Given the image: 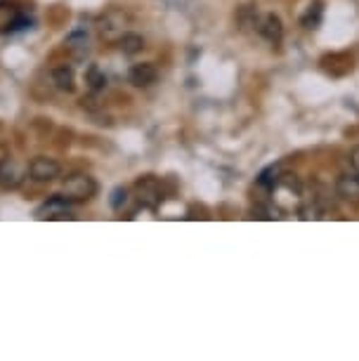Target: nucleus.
I'll return each instance as SVG.
<instances>
[{
    "label": "nucleus",
    "mask_w": 359,
    "mask_h": 361,
    "mask_svg": "<svg viewBox=\"0 0 359 361\" xmlns=\"http://www.w3.org/2000/svg\"><path fill=\"white\" fill-rule=\"evenodd\" d=\"M157 78H159L157 66L149 64V62L135 64V66H130V71H128V80H130L135 87H149V85L157 83Z\"/></svg>",
    "instance_id": "obj_9"
},
{
    "label": "nucleus",
    "mask_w": 359,
    "mask_h": 361,
    "mask_svg": "<svg viewBox=\"0 0 359 361\" xmlns=\"http://www.w3.org/2000/svg\"><path fill=\"white\" fill-rule=\"evenodd\" d=\"M130 22H133V19H130V15H128L126 10L111 8L97 19V24H95V26H97V33H99L102 40H107V43H118V38L128 31Z\"/></svg>",
    "instance_id": "obj_2"
},
{
    "label": "nucleus",
    "mask_w": 359,
    "mask_h": 361,
    "mask_svg": "<svg viewBox=\"0 0 359 361\" xmlns=\"http://www.w3.org/2000/svg\"><path fill=\"white\" fill-rule=\"evenodd\" d=\"M239 26L243 31H248V29H258L260 26V17H258V12H255L253 8H241L239 12Z\"/></svg>",
    "instance_id": "obj_16"
},
{
    "label": "nucleus",
    "mask_w": 359,
    "mask_h": 361,
    "mask_svg": "<svg viewBox=\"0 0 359 361\" xmlns=\"http://www.w3.org/2000/svg\"><path fill=\"white\" fill-rule=\"evenodd\" d=\"M322 17H324V8L322 3H310L308 10H305V15L300 17V24L305 26V29H320L322 24Z\"/></svg>",
    "instance_id": "obj_14"
},
{
    "label": "nucleus",
    "mask_w": 359,
    "mask_h": 361,
    "mask_svg": "<svg viewBox=\"0 0 359 361\" xmlns=\"http://www.w3.org/2000/svg\"><path fill=\"white\" fill-rule=\"evenodd\" d=\"M19 17H22V12H19V8H15V3L0 0V31H15Z\"/></svg>",
    "instance_id": "obj_12"
},
{
    "label": "nucleus",
    "mask_w": 359,
    "mask_h": 361,
    "mask_svg": "<svg viewBox=\"0 0 359 361\" xmlns=\"http://www.w3.org/2000/svg\"><path fill=\"white\" fill-rule=\"evenodd\" d=\"M36 217L38 220H64V217H71V201L64 194L50 196L45 203L38 206Z\"/></svg>",
    "instance_id": "obj_5"
},
{
    "label": "nucleus",
    "mask_w": 359,
    "mask_h": 361,
    "mask_svg": "<svg viewBox=\"0 0 359 361\" xmlns=\"http://www.w3.org/2000/svg\"><path fill=\"white\" fill-rule=\"evenodd\" d=\"M128 199H130V196H128V189L126 187L114 189V194H111V208L114 210H121L128 203Z\"/></svg>",
    "instance_id": "obj_17"
},
{
    "label": "nucleus",
    "mask_w": 359,
    "mask_h": 361,
    "mask_svg": "<svg viewBox=\"0 0 359 361\" xmlns=\"http://www.w3.org/2000/svg\"><path fill=\"white\" fill-rule=\"evenodd\" d=\"M62 194H64L71 203L90 201L92 196L97 194V182H95V177L85 175V173H73V175H69V177L64 180Z\"/></svg>",
    "instance_id": "obj_3"
},
{
    "label": "nucleus",
    "mask_w": 359,
    "mask_h": 361,
    "mask_svg": "<svg viewBox=\"0 0 359 361\" xmlns=\"http://www.w3.org/2000/svg\"><path fill=\"white\" fill-rule=\"evenodd\" d=\"M118 50L123 54H128V57H133V54L145 50V38L135 31H126L123 36L118 38Z\"/></svg>",
    "instance_id": "obj_13"
},
{
    "label": "nucleus",
    "mask_w": 359,
    "mask_h": 361,
    "mask_svg": "<svg viewBox=\"0 0 359 361\" xmlns=\"http://www.w3.org/2000/svg\"><path fill=\"white\" fill-rule=\"evenodd\" d=\"M135 194H138V201L147 208H157L159 203L164 201L161 185L154 177H142V180L135 182Z\"/></svg>",
    "instance_id": "obj_6"
},
{
    "label": "nucleus",
    "mask_w": 359,
    "mask_h": 361,
    "mask_svg": "<svg viewBox=\"0 0 359 361\" xmlns=\"http://www.w3.org/2000/svg\"><path fill=\"white\" fill-rule=\"evenodd\" d=\"M50 80H52V85L57 87V90H62V92H73L76 90V76H73V69L71 66H55V69L50 71Z\"/></svg>",
    "instance_id": "obj_11"
},
{
    "label": "nucleus",
    "mask_w": 359,
    "mask_h": 361,
    "mask_svg": "<svg viewBox=\"0 0 359 361\" xmlns=\"http://www.w3.org/2000/svg\"><path fill=\"white\" fill-rule=\"evenodd\" d=\"M258 33L267 40V43L279 45L281 38H284V24H281V19L276 17V15H265V17L260 19Z\"/></svg>",
    "instance_id": "obj_10"
},
{
    "label": "nucleus",
    "mask_w": 359,
    "mask_h": 361,
    "mask_svg": "<svg viewBox=\"0 0 359 361\" xmlns=\"http://www.w3.org/2000/svg\"><path fill=\"white\" fill-rule=\"evenodd\" d=\"M336 194L341 196L343 201L357 206L359 203V175L357 173H343L336 180Z\"/></svg>",
    "instance_id": "obj_8"
},
{
    "label": "nucleus",
    "mask_w": 359,
    "mask_h": 361,
    "mask_svg": "<svg viewBox=\"0 0 359 361\" xmlns=\"http://www.w3.org/2000/svg\"><path fill=\"white\" fill-rule=\"evenodd\" d=\"M29 175L33 182H40V185H47V182H55L59 175H62V166L55 159H47V156H36L29 163Z\"/></svg>",
    "instance_id": "obj_4"
},
{
    "label": "nucleus",
    "mask_w": 359,
    "mask_h": 361,
    "mask_svg": "<svg viewBox=\"0 0 359 361\" xmlns=\"http://www.w3.org/2000/svg\"><path fill=\"white\" fill-rule=\"evenodd\" d=\"M24 182V168L15 159H0V189L12 192Z\"/></svg>",
    "instance_id": "obj_7"
},
{
    "label": "nucleus",
    "mask_w": 359,
    "mask_h": 361,
    "mask_svg": "<svg viewBox=\"0 0 359 361\" xmlns=\"http://www.w3.org/2000/svg\"><path fill=\"white\" fill-rule=\"evenodd\" d=\"M85 83L87 87H90L92 92H99V90H104L107 87V76H104V71L99 69V66H87V71H85Z\"/></svg>",
    "instance_id": "obj_15"
},
{
    "label": "nucleus",
    "mask_w": 359,
    "mask_h": 361,
    "mask_svg": "<svg viewBox=\"0 0 359 361\" xmlns=\"http://www.w3.org/2000/svg\"><path fill=\"white\" fill-rule=\"evenodd\" d=\"M272 192V203L279 213H288V210H298L303 203V192H300V185H298L296 175H288V173H281L279 180L269 187Z\"/></svg>",
    "instance_id": "obj_1"
},
{
    "label": "nucleus",
    "mask_w": 359,
    "mask_h": 361,
    "mask_svg": "<svg viewBox=\"0 0 359 361\" xmlns=\"http://www.w3.org/2000/svg\"><path fill=\"white\" fill-rule=\"evenodd\" d=\"M350 163H352V170L359 175V147L352 149V154H350Z\"/></svg>",
    "instance_id": "obj_19"
},
{
    "label": "nucleus",
    "mask_w": 359,
    "mask_h": 361,
    "mask_svg": "<svg viewBox=\"0 0 359 361\" xmlns=\"http://www.w3.org/2000/svg\"><path fill=\"white\" fill-rule=\"evenodd\" d=\"M279 175H281V168L279 166H272V168H267L265 173L260 175V185L262 187H272L276 180H279Z\"/></svg>",
    "instance_id": "obj_18"
}]
</instances>
